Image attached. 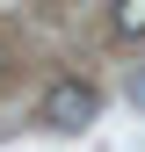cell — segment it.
<instances>
[{"label": "cell", "instance_id": "6da1fadb", "mask_svg": "<svg viewBox=\"0 0 145 152\" xmlns=\"http://www.w3.org/2000/svg\"><path fill=\"white\" fill-rule=\"evenodd\" d=\"M94 109H102V94L87 87V80H58V87L44 94V130H87Z\"/></svg>", "mask_w": 145, "mask_h": 152}, {"label": "cell", "instance_id": "7a4b0ae2", "mask_svg": "<svg viewBox=\"0 0 145 152\" xmlns=\"http://www.w3.org/2000/svg\"><path fill=\"white\" fill-rule=\"evenodd\" d=\"M109 29H116L123 44H145V0H116V7H109Z\"/></svg>", "mask_w": 145, "mask_h": 152}, {"label": "cell", "instance_id": "3957f363", "mask_svg": "<svg viewBox=\"0 0 145 152\" xmlns=\"http://www.w3.org/2000/svg\"><path fill=\"white\" fill-rule=\"evenodd\" d=\"M131 94H138V102H145V80H138V87H131Z\"/></svg>", "mask_w": 145, "mask_h": 152}]
</instances>
